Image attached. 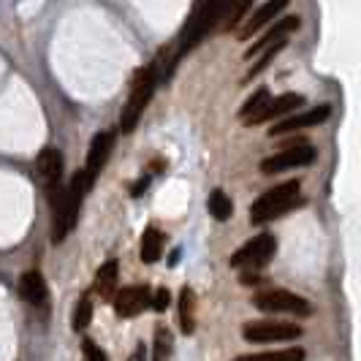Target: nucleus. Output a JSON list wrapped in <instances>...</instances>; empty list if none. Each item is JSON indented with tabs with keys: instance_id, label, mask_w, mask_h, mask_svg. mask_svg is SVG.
<instances>
[{
	"instance_id": "f03ea898",
	"label": "nucleus",
	"mask_w": 361,
	"mask_h": 361,
	"mask_svg": "<svg viewBox=\"0 0 361 361\" xmlns=\"http://www.w3.org/2000/svg\"><path fill=\"white\" fill-rule=\"evenodd\" d=\"M301 182L291 180V182H280L275 188H269L266 193H261L258 199L253 201L250 206V221L253 225H266V223L277 221L285 212L296 209L301 204Z\"/></svg>"
},
{
	"instance_id": "f257e3e1",
	"label": "nucleus",
	"mask_w": 361,
	"mask_h": 361,
	"mask_svg": "<svg viewBox=\"0 0 361 361\" xmlns=\"http://www.w3.org/2000/svg\"><path fill=\"white\" fill-rule=\"evenodd\" d=\"M87 193L84 174L77 171L68 185H52L49 188V204H52V242L60 244L79 221L81 199Z\"/></svg>"
},
{
	"instance_id": "cd10ccee",
	"label": "nucleus",
	"mask_w": 361,
	"mask_h": 361,
	"mask_svg": "<svg viewBox=\"0 0 361 361\" xmlns=\"http://www.w3.org/2000/svg\"><path fill=\"white\" fill-rule=\"evenodd\" d=\"M169 301H171V294H169L166 288H158V291L152 294V299H150V307L158 310V313H163V310L169 307Z\"/></svg>"
},
{
	"instance_id": "bb28decb",
	"label": "nucleus",
	"mask_w": 361,
	"mask_h": 361,
	"mask_svg": "<svg viewBox=\"0 0 361 361\" xmlns=\"http://www.w3.org/2000/svg\"><path fill=\"white\" fill-rule=\"evenodd\" d=\"M81 353H84V361H109L93 340H81Z\"/></svg>"
},
{
	"instance_id": "9b49d317",
	"label": "nucleus",
	"mask_w": 361,
	"mask_h": 361,
	"mask_svg": "<svg viewBox=\"0 0 361 361\" xmlns=\"http://www.w3.org/2000/svg\"><path fill=\"white\" fill-rule=\"evenodd\" d=\"M299 25H301V20H299V17H294V14H291V17H282V20L275 22V25H269V30H266L261 39L256 41V44H253V46H250L244 55H242V58H244V63L256 60V58H258L261 52H266L269 46L285 44V39H288V36H291V33H294Z\"/></svg>"
},
{
	"instance_id": "20e7f679",
	"label": "nucleus",
	"mask_w": 361,
	"mask_h": 361,
	"mask_svg": "<svg viewBox=\"0 0 361 361\" xmlns=\"http://www.w3.org/2000/svg\"><path fill=\"white\" fill-rule=\"evenodd\" d=\"M155 87H158V65L150 63V65H144L141 71H136V77H133L131 96L125 100L122 114H120L122 133H133V131H136V125H139L141 114H144V109H147V103H150L152 96H155Z\"/></svg>"
},
{
	"instance_id": "7c9ffc66",
	"label": "nucleus",
	"mask_w": 361,
	"mask_h": 361,
	"mask_svg": "<svg viewBox=\"0 0 361 361\" xmlns=\"http://www.w3.org/2000/svg\"><path fill=\"white\" fill-rule=\"evenodd\" d=\"M177 261H180V250H174V253H171V258H169V263H171V266H174Z\"/></svg>"
},
{
	"instance_id": "f8f14e48",
	"label": "nucleus",
	"mask_w": 361,
	"mask_h": 361,
	"mask_svg": "<svg viewBox=\"0 0 361 361\" xmlns=\"http://www.w3.org/2000/svg\"><path fill=\"white\" fill-rule=\"evenodd\" d=\"M150 299H152V294L147 285H128L114 294V313L120 318H136L139 313L150 307Z\"/></svg>"
},
{
	"instance_id": "412c9836",
	"label": "nucleus",
	"mask_w": 361,
	"mask_h": 361,
	"mask_svg": "<svg viewBox=\"0 0 361 361\" xmlns=\"http://www.w3.org/2000/svg\"><path fill=\"white\" fill-rule=\"evenodd\" d=\"M304 359H307L304 348H285V350H266V353L237 356L234 361H304Z\"/></svg>"
},
{
	"instance_id": "0eeeda50",
	"label": "nucleus",
	"mask_w": 361,
	"mask_h": 361,
	"mask_svg": "<svg viewBox=\"0 0 361 361\" xmlns=\"http://www.w3.org/2000/svg\"><path fill=\"white\" fill-rule=\"evenodd\" d=\"M242 337L256 345H269V342H291L301 337V326L291 321H253L242 326Z\"/></svg>"
},
{
	"instance_id": "f3484780",
	"label": "nucleus",
	"mask_w": 361,
	"mask_h": 361,
	"mask_svg": "<svg viewBox=\"0 0 361 361\" xmlns=\"http://www.w3.org/2000/svg\"><path fill=\"white\" fill-rule=\"evenodd\" d=\"M272 100V93H269V87H258L250 98L242 103L239 109V122L242 125H247V128H253V122H256V117L261 114L263 109H266V103Z\"/></svg>"
},
{
	"instance_id": "b1692460",
	"label": "nucleus",
	"mask_w": 361,
	"mask_h": 361,
	"mask_svg": "<svg viewBox=\"0 0 361 361\" xmlns=\"http://www.w3.org/2000/svg\"><path fill=\"white\" fill-rule=\"evenodd\" d=\"M282 46H285V44H277V46H269L266 52H261V55H258V60L253 63V68H250V71L244 74V79H242V84H247V81H253V79H256V77H258V74H261L263 68H269V63H272V60H275V58H277V55H280V52H282Z\"/></svg>"
},
{
	"instance_id": "c756f323",
	"label": "nucleus",
	"mask_w": 361,
	"mask_h": 361,
	"mask_svg": "<svg viewBox=\"0 0 361 361\" xmlns=\"http://www.w3.org/2000/svg\"><path fill=\"white\" fill-rule=\"evenodd\" d=\"M147 177H144V180H139V185H133V190H131V196H141V193H144V190H147Z\"/></svg>"
},
{
	"instance_id": "6ab92c4d",
	"label": "nucleus",
	"mask_w": 361,
	"mask_h": 361,
	"mask_svg": "<svg viewBox=\"0 0 361 361\" xmlns=\"http://www.w3.org/2000/svg\"><path fill=\"white\" fill-rule=\"evenodd\" d=\"M180 329L182 334H193L196 332V294L188 285L180 291Z\"/></svg>"
},
{
	"instance_id": "2eb2a0df",
	"label": "nucleus",
	"mask_w": 361,
	"mask_h": 361,
	"mask_svg": "<svg viewBox=\"0 0 361 361\" xmlns=\"http://www.w3.org/2000/svg\"><path fill=\"white\" fill-rule=\"evenodd\" d=\"M36 169H39L41 180L46 182V188L60 185L63 180V152L55 147H44L36 158Z\"/></svg>"
},
{
	"instance_id": "a878e982",
	"label": "nucleus",
	"mask_w": 361,
	"mask_h": 361,
	"mask_svg": "<svg viewBox=\"0 0 361 361\" xmlns=\"http://www.w3.org/2000/svg\"><path fill=\"white\" fill-rule=\"evenodd\" d=\"M253 8V0H234L231 3V11H228V20H225V27H237L242 22V17Z\"/></svg>"
},
{
	"instance_id": "a211bd4d",
	"label": "nucleus",
	"mask_w": 361,
	"mask_h": 361,
	"mask_svg": "<svg viewBox=\"0 0 361 361\" xmlns=\"http://www.w3.org/2000/svg\"><path fill=\"white\" fill-rule=\"evenodd\" d=\"M117 280H120V263L112 258V261H106L98 269V275H96V291H98L103 299H109V296L117 294Z\"/></svg>"
},
{
	"instance_id": "4468645a",
	"label": "nucleus",
	"mask_w": 361,
	"mask_h": 361,
	"mask_svg": "<svg viewBox=\"0 0 361 361\" xmlns=\"http://www.w3.org/2000/svg\"><path fill=\"white\" fill-rule=\"evenodd\" d=\"M304 98H301L299 93H285V96H272V100L266 103V109H263L261 114L256 117L253 122V128L256 125H263V122L269 120H282V117H288V114H294L296 109H299Z\"/></svg>"
},
{
	"instance_id": "393cba45",
	"label": "nucleus",
	"mask_w": 361,
	"mask_h": 361,
	"mask_svg": "<svg viewBox=\"0 0 361 361\" xmlns=\"http://www.w3.org/2000/svg\"><path fill=\"white\" fill-rule=\"evenodd\" d=\"M90 321H93V301H90L87 294H84L79 299V304H77V310H74V321H71V326H74V332H84V329L90 326Z\"/></svg>"
},
{
	"instance_id": "39448f33",
	"label": "nucleus",
	"mask_w": 361,
	"mask_h": 361,
	"mask_svg": "<svg viewBox=\"0 0 361 361\" xmlns=\"http://www.w3.org/2000/svg\"><path fill=\"white\" fill-rule=\"evenodd\" d=\"M275 253H277L275 234H258V237H253L250 242H244L239 250L231 256V266L242 269L244 275H253V272H258V269H263L266 263L272 261Z\"/></svg>"
},
{
	"instance_id": "423d86ee",
	"label": "nucleus",
	"mask_w": 361,
	"mask_h": 361,
	"mask_svg": "<svg viewBox=\"0 0 361 361\" xmlns=\"http://www.w3.org/2000/svg\"><path fill=\"white\" fill-rule=\"evenodd\" d=\"M253 304L263 313H282V315H296V318H307L313 313V304L304 296L294 294V291H282V288L258 291L253 296Z\"/></svg>"
},
{
	"instance_id": "5701e85b",
	"label": "nucleus",
	"mask_w": 361,
	"mask_h": 361,
	"mask_svg": "<svg viewBox=\"0 0 361 361\" xmlns=\"http://www.w3.org/2000/svg\"><path fill=\"white\" fill-rule=\"evenodd\" d=\"M171 348H174L171 332L166 326H158L155 329V345H152V361H169L171 359Z\"/></svg>"
},
{
	"instance_id": "4be33fe9",
	"label": "nucleus",
	"mask_w": 361,
	"mask_h": 361,
	"mask_svg": "<svg viewBox=\"0 0 361 361\" xmlns=\"http://www.w3.org/2000/svg\"><path fill=\"white\" fill-rule=\"evenodd\" d=\"M206 206H209V215L221 223H225L231 215H234V204H231V199H228L223 190H212V193H209V201H206Z\"/></svg>"
},
{
	"instance_id": "9d476101",
	"label": "nucleus",
	"mask_w": 361,
	"mask_h": 361,
	"mask_svg": "<svg viewBox=\"0 0 361 361\" xmlns=\"http://www.w3.org/2000/svg\"><path fill=\"white\" fill-rule=\"evenodd\" d=\"M332 117V106L329 103H321V106H313L307 112H294L288 117L277 120L272 128H269V136H282V133H294V131H304V128H313V125H321Z\"/></svg>"
},
{
	"instance_id": "dca6fc26",
	"label": "nucleus",
	"mask_w": 361,
	"mask_h": 361,
	"mask_svg": "<svg viewBox=\"0 0 361 361\" xmlns=\"http://www.w3.org/2000/svg\"><path fill=\"white\" fill-rule=\"evenodd\" d=\"M17 291H20V299L33 304V307H41L46 301V282H44V275L36 269L22 275L20 282H17Z\"/></svg>"
},
{
	"instance_id": "1a4fd4ad",
	"label": "nucleus",
	"mask_w": 361,
	"mask_h": 361,
	"mask_svg": "<svg viewBox=\"0 0 361 361\" xmlns=\"http://www.w3.org/2000/svg\"><path fill=\"white\" fill-rule=\"evenodd\" d=\"M114 139H117L114 131H100L98 136L93 139V144H90V150H87V163H84V169H81L84 182H87V190L96 185V180H98L100 171H103V166H106L109 158H112Z\"/></svg>"
},
{
	"instance_id": "6e6552de",
	"label": "nucleus",
	"mask_w": 361,
	"mask_h": 361,
	"mask_svg": "<svg viewBox=\"0 0 361 361\" xmlns=\"http://www.w3.org/2000/svg\"><path fill=\"white\" fill-rule=\"evenodd\" d=\"M315 158H318V150L313 144H294V147L261 161V171L263 174H282V171H291V169H304Z\"/></svg>"
},
{
	"instance_id": "aec40b11",
	"label": "nucleus",
	"mask_w": 361,
	"mask_h": 361,
	"mask_svg": "<svg viewBox=\"0 0 361 361\" xmlns=\"http://www.w3.org/2000/svg\"><path fill=\"white\" fill-rule=\"evenodd\" d=\"M163 242H166V237H163L158 228H152V225H150V228L144 231V237H141V261L144 263L161 261Z\"/></svg>"
},
{
	"instance_id": "7ed1b4c3",
	"label": "nucleus",
	"mask_w": 361,
	"mask_h": 361,
	"mask_svg": "<svg viewBox=\"0 0 361 361\" xmlns=\"http://www.w3.org/2000/svg\"><path fill=\"white\" fill-rule=\"evenodd\" d=\"M231 3L234 0H196L193 14H190V20H188V25H185V30H182L180 36V52H177V58L188 55L231 11Z\"/></svg>"
},
{
	"instance_id": "ddd939ff",
	"label": "nucleus",
	"mask_w": 361,
	"mask_h": 361,
	"mask_svg": "<svg viewBox=\"0 0 361 361\" xmlns=\"http://www.w3.org/2000/svg\"><path fill=\"white\" fill-rule=\"evenodd\" d=\"M288 3H291V0H266V3H261V6H258L253 14H250V20L244 22V27L237 33V39H239V41L253 39V36H256L261 27H266L269 22L277 17V14H282V8H288Z\"/></svg>"
},
{
	"instance_id": "c85d7f7f",
	"label": "nucleus",
	"mask_w": 361,
	"mask_h": 361,
	"mask_svg": "<svg viewBox=\"0 0 361 361\" xmlns=\"http://www.w3.org/2000/svg\"><path fill=\"white\" fill-rule=\"evenodd\" d=\"M128 361H147V348H144V345H136V348H133V353H131V359Z\"/></svg>"
}]
</instances>
